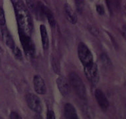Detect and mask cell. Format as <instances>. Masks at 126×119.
<instances>
[{
  "label": "cell",
  "mask_w": 126,
  "mask_h": 119,
  "mask_svg": "<svg viewBox=\"0 0 126 119\" xmlns=\"http://www.w3.org/2000/svg\"><path fill=\"white\" fill-rule=\"evenodd\" d=\"M19 35L22 47L27 55L29 57L34 56L35 53V47L33 41L31 39L30 36L20 31H19Z\"/></svg>",
  "instance_id": "4"
},
{
  "label": "cell",
  "mask_w": 126,
  "mask_h": 119,
  "mask_svg": "<svg viewBox=\"0 0 126 119\" xmlns=\"http://www.w3.org/2000/svg\"><path fill=\"white\" fill-rule=\"evenodd\" d=\"M15 10L19 31L30 36L33 31V21L29 10L22 0H11Z\"/></svg>",
  "instance_id": "1"
},
{
  "label": "cell",
  "mask_w": 126,
  "mask_h": 119,
  "mask_svg": "<svg viewBox=\"0 0 126 119\" xmlns=\"http://www.w3.org/2000/svg\"><path fill=\"white\" fill-rule=\"evenodd\" d=\"M64 115L66 119H79L75 108L70 103H67L64 106Z\"/></svg>",
  "instance_id": "12"
},
{
  "label": "cell",
  "mask_w": 126,
  "mask_h": 119,
  "mask_svg": "<svg viewBox=\"0 0 126 119\" xmlns=\"http://www.w3.org/2000/svg\"><path fill=\"white\" fill-rule=\"evenodd\" d=\"M34 119H43V117H42L41 115L39 114V113H37V115L35 116V118Z\"/></svg>",
  "instance_id": "23"
},
{
  "label": "cell",
  "mask_w": 126,
  "mask_h": 119,
  "mask_svg": "<svg viewBox=\"0 0 126 119\" xmlns=\"http://www.w3.org/2000/svg\"><path fill=\"white\" fill-rule=\"evenodd\" d=\"M33 84L34 89L36 93L39 95H44L47 92L45 83L41 77L39 75H35L33 78Z\"/></svg>",
  "instance_id": "8"
},
{
  "label": "cell",
  "mask_w": 126,
  "mask_h": 119,
  "mask_svg": "<svg viewBox=\"0 0 126 119\" xmlns=\"http://www.w3.org/2000/svg\"><path fill=\"white\" fill-rule=\"evenodd\" d=\"M40 6H41V9L42 13H43V16H45L47 18L50 26L52 27H54L55 25H56V22H55V20H54V18L53 17V15H52L51 11L48 9L47 7L44 5L41 2H40Z\"/></svg>",
  "instance_id": "11"
},
{
  "label": "cell",
  "mask_w": 126,
  "mask_h": 119,
  "mask_svg": "<svg viewBox=\"0 0 126 119\" xmlns=\"http://www.w3.org/2000/svg\"><path fill=\"white\" fill-rule=\"evenodd\" d=\"M10 119H22V118L17 113L11 112L10 114Z\"/></svg>",
  "instance_id": "20"
},
{
  "label": "cell",
  "mask_w": 126,
  "mask_h": 119,
  "mask_svg": "<svg viewBox=\"0 0 126 119\" xmlns=\"http://www.w3.org/2000/svg\"><path fill=\"white\" fill-rule=\"evenodd\" d=\"M96 11H97L98 14H100V15H104L105 13L104 7H103L102 5H98L96 6Z\"/></svg>",
  "instance_id": "21"
},
{
  "label": "cell",
  "mask_w": 126,
  "mask_h": 119,
  "mask_svg": "<svg viewBox=\"0 0 126 119\" xmlns=\"http://www.w3.org/2000/svg\"><path fill=\"white\" fill-rule=\"evenodd\" d=\"M13 54L15 55V57L16 58L19 59V60H21L22 59V54H21V51L19 50V49L17 47H16L15 46L14 49L13 50Z\"/></svg>",
  "instance_id": "17"
},
{
  "label": "cell",
  "mask_w": 126,
  "mask_h": 119,
  "mask_svg": "<svg viewBox=\"0 0 126 119\" xmlns=\"http://www.w3.org/2000/svg\"><path fill=\"white\" fill-rule=\"evenodd\" d=\"M57 84L61 95L64 97H66L69 95L70 92L69 82H68L66 79L63 76L59 77L57 79Z\"/></svg>",
  "instance_id": "7"
},
{
  "label": "cell",
  "mask_w": 126,
  "mask_h": 119,
  "mask_svg": "<svg viewBox=\"0 0 126 119\" xmlns=\"http://www.w3.org/2000/svg\"><path fill=\"white\" fill-rule=\"evenodd\" d=\"M47 119H56L55 118V115L52 110H48L47 113Z\"/></svg>",
  "instance_id": "22"
},
{
  "label": "cell",
  "mask_w": 126,
  "mask_h": 119,
  "mask_svg": "<svg viewBox=\"0 0 126 119\" xmlns=\"http://www.w3.org/2000/svg\"><path fill=\"white\" fill-rule=\"evenodd\" d=\"M76 3V8L79 12H81L83 9V5H84V0H75Z\"/></svg>",
  "instance_id": "19"
},
{
  "label": "cell",
  "mask_w": 126,
  "mask_h": 119,
  "mask_svg": "<svg viewBox=\"0 0 126 119\" xmlns=\"http://www.w3.org/2000/svg\"><path fill=\"white\" fill-rule=\"evenodd\" d=\"M64 11H65L66 18L69 21V22L72 24L76 23L77 22V17H76V13H74V11L71 8V7L68 4H66L64 6Z\"/></svg>",
  "instance_id": "13"
},
{
  "label": "cell",
  "mask_w": 126,
  "mask_h": 119,
  "mask_svg": "<svg viewBox=\"0 0 126 119\" xmlns=\"http://www.w3.org/2000/svg\"><path fill=\"white\" fill-rule=\"evenodd\" d=\"M5 24V18L4 11L1 7L0 6V25L3 26Z\"/></svg>",
  "instance_id": "18"
},
{
  "label": "cell",
  "mask_w": 126,
  "mask_h": 119,
  "mask_svg": "<svg viewBox=\"0 0 126 119\" xmlns=\"http://www.w3.org/2000/svg\"><path fill=\"white\" fill-rule=\"evenodd\" d=\"M95 97L98 102V104L102 110H106L109 106V102L104 93L101 90L97 89L95 91Z\"/></svg>",
  "instance_id": "9"
},
{
  "label": "cell",
  "mask_w": 126,
  "mask_h": 119,
  "mask_svg": "<svg viewBox=\"0 0 126 119\" xmlns=\"http://www.w3.org/2000/svg\"><path fill=\"white\" fill-rule=\"evenodd\" d=\"M78 55L84 67L93 63V56L91 51L84 43H80L78 45Z\"/></svg>",
  "instance_id": "3"
},
{
  "label": "cell",
  "mask_w": 126,
  "mask_h": 119,
  "mask_svg": "<svg viewBox=\"0 0 126 119\" xmlns=\"http://www.w3.org/2000/svg\"><path fill=\"white\" fill-rule=\"evenodd\" d=\"M40 32H41V35L43 47L44 49L47 50L48 48L49 41H48V34H47V31L46 27L43 25H41L40 26Z\"/></svg>",
  "instance_id": "14"
},
{
  "label": "cell",
  "mask_w": 126,
  "mask_h": 119,
  "mask_svg": "<svg viewBox=\"0 0 126 119\" xmlns=\"http://www.w3.org/2000/svg\"><path fill=\"white\" fill-rule=\"evenodd\" d=\"M1 47H0V51H1Z\"/></svg>",
  "instance_id": "24"
},
{
  "label": "cell",
  "mask_w": 126,
  "mask_h": 119,
  "mask_svg": "<svg viewBox=\"0 0 126 119\" xmlns=\"http://www.w3.org/2000/svg\"><path fill=\"white\" fill-rule=\"evenodd\" d=\"M1 34H2L3 40L4 41L5 45L8 47L10 48L11 50H13L15 47V43H14L13 38L11 37V34L9 33V31L7 30V29L5 27V25L2 26L1 27Z\"/></svg>",
  "instance_id": "10"
},
{
  "label": "cell",
  "mask_w": 126,
  "mask_h": 119,
  "mask_svg": "<svg viewBox=\"0 0 126 119\" xmlns=\"http://www.w3.org/2000/svg\"><path fill=\"white\" fill-rule=\"evenodd\" d=\"M84 73L86 76V78L91 84L94 86H95L98 84L100 76H99V72H98V66L96 63H90L88 65H86L84 67Z\"/></svg>",
  "instance_id": "5"
},
{
  "label": "cell",
  "mask_w": 126,
  "mask_h": 119,
  "mask_svg": "<svg viewBox=\"0 0 126 119\" xmlns=\"http://www.w3.org/2000/svg\"><path fill=\"white\" fill-rule=\"evenodd\" d=\"M26 3L29 9L33 12H35L37 5V3L35 2V0H26Z\"/></svg>",
  "instance_id": "15"
},
{
  "label": "cell",
  "mask_w": 126,
  "mask_h": 119,
  "mask_svg": "<svg viewBox=\"0 0 126 119\" xmlns=\"http://www.w3.org/2000/svg\"><path fill=\"white\" fill-rule=\"evenodd\" d=\"M27 105L35 113L41 114L43 111V106L41 99L33 93H28L25 97Z\"/></svg>",
  "instance_id": "6"
},
{
  "label": "cell",
  "mask_w": 126,
  "mask_h": 119,
  "mask_svg": "<svg viewBox=\"0 0 126 119\" xmlns=\"http://www.w3.org/2000/svg\"><path fill=\"white\" fill-rule=\"evenodd\" d=\"M70 84L74 89L75 93L81 99H86V92L84 84L78 74L72 72L69 75Z\"/></svg>",
  "instance_id": "2"
},
{
  "label": "cell",
  "mask_w": 126,
  "mask_h": 119,
  "mask_svg": "<svg viewBox=\"0 0 126 119\" xmlns=\"http://www.w3.org/2000/svg\"><path fill=\"white\" fill-rule=\"evenodd\" d=\"M101 61H102V63L104 64V65L106 66V67H110L111 65V61L106 55L102 54L101 55Z\"/></svg>",
  "instance_id": "16"
}]
</instances>
